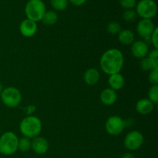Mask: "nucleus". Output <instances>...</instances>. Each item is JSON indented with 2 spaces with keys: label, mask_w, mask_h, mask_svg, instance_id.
Wrapping results in <instances>:
<instances>
[{
  "label": "nucleus",
  "mask_w": 158,
  "mask_h": 158,
  "mask_svg": "<svg viewBox=\"0 0 158 158\" xmlns=\"http://www.w3.org/2000/svg\"><path fill=\"white\" fill-rule=\"evenodd\" d=\"M148 80L152 85H157L158 83V67L154 68L150 71Z\"/></svg>",
  "instance_id": "25"
},
{
  "label": "nucleus",
  "mask_w": 158,
  "mask_h": 158,
  "mask_svg": "<svg viewBox=\"0 0 158 158\" xmlns=\"http://www.w3.org/2000/svg\"><path fill=\"white\" fill-rule=\"evenodd\" d=\"M122 158H136L135 156L132 154V153H125L123 156H122Z\"/></svg>",
  "instance_id": "31"
},
{
  "label": "nucleus",
  "mask_w": 158,
  "mask_h": 158,
  "mask_svg": "<svg viewBox=\"0 0 158 158\" xmlns=\"http://www.w3.org/2000/svg\"><path fill=\"white\" fill-rule=\"evenodd\" d=\"M108 83H109L110 87L116 91L121 89L123 87L125 80L123 76L119 73L110 75L109 79H108Z\"/></svg>",
  "instance_id": "16"
},
{
  "label": "nucleus",
  "mask_w": 158,
  "mask_h": 158,
  "mask_svg": "<svg viewBox=\"0 0 158 158\" xmlns=\"http://www.w3.org/2000/svg\"><path fill=\"white\" fill-rule=\"evenodd\" d=\"M158 28L156 27L153 33L151 35V43L154 46V49H158V34H157Z\"/></svg>",
  "instance_id": "28"
},
{
  "label": "nucleus",
  "mask_w": 158,
  "mask_h": 158,
  "mask_svg": "<svg viewBox=\"0 0 158 158\" xmlns=\"http://www.w3.org/2000/svg\"><path fill=\"white\" fill-rule=\"evenodd\" d=\"M19 138L13 132L8 131L0 137V153L4 155H12L18 151Z\"/></svg>",
  "instance_id": "3"
},
{
  "label": "nucleus",
  "mask_w": 158,
  "mask_h": 158,
  "mask_svg": "<svg viewBox=\"0 0 158 158\" xmlns=\"http://www.w3.org/2000/svg\"><path fill=\"white\" fill-rule=\"evenodd\" d=\"M31 149L37 154H44L49 150V142L44 137H35L31 140Z\"/></svg>",
  "instance_id": "12"
},
{
  "label": "nucleus",
  "mask_w": 158,
  "mask_h": 158,
  "mask_svg": "<svg viewBox=\"0 0 158 158\" xmlns=\"http://www.w3.org/2000/svg\"><path fill=\"white\" fill-rule=\"evenodd\" d=\"M50 3L56 10L63 11L67 7L68 0H50Z\"/></svg>",
  "instance_id": "22"
},
{
  "label": "nucleus",
  "mask_w": 158,
  "mask_h": 158,
  "mask_svg": "<svg viewBox=\"0 0 158 158\" xmlns=\"http://www.w3.org/2000/svg\"><path fill=\"white\" fill-rule=\"evenodd\" d=\"M154 103L150 100L146 98L141 99L138 100L136 103V110L137 113L142 115H147L149 114L154 110Z\"/></svg>",
  "instance_id": "14"
},
{
  "label": "nucleus",
  "mask_w": 158,
  "mask_h": 158,
  "mask_svg": "<svg viewBox=\"0 0 158 158\" xmlns=\"http://www.w3.org/2000/svg\"><path fill=\"white\" fill-rule=\"evenodd\" d=\"M123 19L126 22H133L137 19V14L136 11L133 10V9H127L124 12H123Z\"/></svg>",
  "instance_id": "24"
},
{
  "label": "nucleus",
  "mask_w": 158,
  "mask_h": 158,
  "mask_svg": "<svg viewBox=\"0 0 158 158\" xmlns=\"http://www.w3.org/2000/svg\"><path fill=\"white\" fill-rule=\"evenodd\" d=\"M148 57L151 60V61L156 66H158V49H154L151 52L148 53Z\"/></svg>",
  "instance_id": "27"
},
{
  "label": "nucleus",
  "mask_w": 158,
  "mask_h": 158,
  "mask_svg": "<svg viewBox=\"0 0 158 158\" xmlns=\"http://www.w3.org/2000/svg\"><path fill=\"white\" fill-rule=\"evenodd\" d=\"M31 149V140L28 137H23L19 139L18 150L21 152H27Z\"/></svg>",
  "instance_id": "19"
},
{
  "label": "nucleus",
  "mask_w": 158,
  "mask_h": 158,
  "mask_svg": "<svg viewBox=\"0 0 158 158\" xmlns=\"http://www.w3.org/2000/svg\"><path fill=\"white\" fill-rule=\"evenodd\" d=\"M131 51L132 55L137 59L147 57L149 52V46L143 41H135L131 44Z\"/></svg>",
  "instance_id": "10"
},
{
  "label": "nucleus",
  "mask_w": 158,
  "mask_h": 158,
  "mask_svg": "<svg viewBox=\"0 0 158 158\" xmlns=\"http://www.w3.org/2000/svg\"><path fill=\"white\" fill-rule=\"evenodd\" d=\"M127 123L119 116H111L106 120L105 129L106 132L112 136H118L124 131Z\"/></svg>",
  "instance_id": "7"
},
{
  "label": "nucleus",
  "mask_w": 158,
  "mask_h": 158,
  "mask_svg": "<svg viewBox=\"0 0 158 158\" xmlns=\"http://www.w3.org/2000/svg\"><path fill=\"white\" fill-rule=\"evenodd\" d=\"M106 30L109 33L112 34V35H118L119 32L122 30L121 26L117 22H111V23H108L107 27H106Z\"/></svg>",
  "instance_id": "23"
},
{
  "label": "nucleus",
  "mask_w": 158,
  "mask_h": 158,
  "mask_svg": "<svg viewBox=\"0 0 158 158\" xmlns=\"http://www.w3.org/2000/svg\"><path fill=\"white\" fill-rule=\"evenodd\" d=\"M70 2L72 3L73 5L76 6H82L83 4H84L85 2H86V0H69Z\"/></svg>",
  "instance_id": "30"
},
{
  "label": "nucleus",
  "mask_w": 158,
  "mask_h": 158,
  "mask_svg": "<svg viewBox=\"0 0 158 158\" xmlns=\"http://www.w3.org/2000/svg\"><path fill=\"white\" fill-rule=\"evenodd\" d=\"M100 101L106 106H111L114 104L117 100V92L111 88L103 89L100 96Z\"/></svg>",
  "instance_id": "13"
},
{
  "label": "nucleus",
  "mask_w": 158,
  "mask_h": 158,
  "mask_svg": "<svg viewBox=\"0 0 158 158\" xmlns=\"http://www.w3.org/2000/svg\"><path fill=\"white\" fill-rule=\"evenodd\" d=\"M100 73L95 68H89L83 74V80L89 86H94L100 80Z\"/></svg>",
  "instance_id": "15"
},
{
  "label": "nucleus",
  "mask_w": 158,
  "mask_h": 158,
  "mask_svg": "<svg viewBox=\"0 0 158 158\" xmlns=\"http://www.w3.org/2000/svg\"><path fill=\"white\" fill-rule=\"evenodd\" d=\"M157 12V6L154 0H140L136 8L137 15L145 19H151L155 17Z\"/></svg>",
  "instance_id": "6"
},
{
  "label": "nucleus",
  "mask_w": 158,
  "mask_h": 158,
  "mask_svg": "<svg viewBox=\"0 0 158 158\" xmlns=\"http://www.w3.org/2000/svg\"><path fill=\"white\" fill-rule=\"evenodd\" d=\"M42 127L41 120L39 117L31 115L26 117L20 122L19 130L23 137L32 139L40 135Z\"/></svg>",
  "instance_id": "2"
},
{
  "label": "nucleus",
  "mask_w": 158,
  "mask_h": 158,
  "mask_svg": "<svg viewBox=\"0 0 158 158\" xmlns=\"http://www.w3.org/2000/svg\"><path fill=\"white\" fill-rule=\"evenodd\" d=\"M57 20H58V15H57L56 12L50 10L46 11L45 12L41 21H43V24L46 25V26H52L56 23Z\"/></svg>",
  "instance_id": "18"
},
{
  "label": "nucleus",
  "mask_w": 158,
  "mask_h": 158,
  "mask_svg": "<svg viewBox=\"0 0 158 158\" xmlns=\"http://www.w3.org/2000/svg\"><path fill=\"white\" fill-rule=\"evenodd\" d=\"M46 12V5L43 0H29L25 7L27 19L35 23L41 21Z\"/></svg>",
  "instance_id": "4"
},
{
  "label": "nucleus",
  "mask_w": 158,
  "mask_h": 158,
  "mask_svg": "<svg viewBox=\"0 0 158 158\" xmlns=\"http://www.w3.org/2000/svg\"><path fill=\"white\" fill-rule=\"evenodd\" d=\"M120 5L127 10V9H132L137 4L136 0H119Z\"/></svg>",
  "instance_id": "26"
},
{
  "label": "nucleus",
  "mask_w": 158,
  "mask_h": 158,
  "mask_svg": "<svg viewBox=\"0 0 158 158\" xmlns=\"http://www.w3.org/2000/svg\"><path fill=\"white\" fill-rule=\"evenodd\" d=\"M35 111V106L34 105H29L26 108V114L27 116H31Z\"/></svg>",
  "instance_id": "29"
},
{
  "label": "nucleus",
  "mask_w": 158,
  "mask_h": 158,
  "mask_svg": "<svg viewBox=\"0 0 158 158\" xmlns=\"http://www.w3.org/2000/svg\"><path fill=\"white\" fill-rule=\"evenodd\" d=\"M124 63L123 55L117 49H110L102 55L100 60V66L104 73L107 75L119 73Z\"/></svg>",
  "instance_id": "1"
},
{
  "label": "nucleus",
  "mask_w": 158,
  "mask_h": 158,
  "mask_svg": "<svg viewBox=\"0 0 158 158\" xmlns=\"http://www.w3.org/2000/svg\"><path fill=\"white\" fill-rule=\"evenodd\" d=\"M135 35L130 29H123L118 33V40L123 45H131L134 42Z\"/></svg>",
  "instance_id": "17"
},
{
  "label": "nucleus",
  "mask_w": 158,
  "mask_h": 158,
  "mask_svg": "<svg viewBox=\"0 0 158 158\" xmlns=\"http://www.w3.org/2000/svg\"><path fill=\"white\" fill-rule=\"evenodd\" d=\"M140 67L143 71H151L154 68H157L158 66H156L151 61L148 57H145V58L141 59V61L140 62Z\"/></svg>",
  "instance_id": "20"
},
{
  "label": "nucleus",
  "mask_w": 158,
  "mask_h": 158,
  "mask_svg": "<svg viewBox=\"0 0 158 158\" xmlns=\"http://www.w3.org/2000/svg\"><path fill=\"white\" fill-rule=\"evenodd\" d=\"M148 100H151L153 103H158V86L152 85L148 90Z\"/></svg>",
  "instance_id": "21"
},
{
  "label": "nucleus",
  "mask_w": 158,
  "mask_h": 158,
  "mask_svg": "<svg viewBox=\"0 0 158 158\" xmlns=\"http://www.w3.org/2000/svg\"><path fill=\"white\" fill-rule=\"evenodd\" d=\"M37 29H38V26H37L36 23L29 19H26L20 23V33L26 38L33 36L36 33Z\"/></svg>",
  "instance_id": "11"
},
{
  "label": "nucleus",
  "mask_w": 158,
  "mask_h": 158,
  "mask_svg": "<svg viewBox=\"0 0 158 158\" xmlns=\"http://www.w3.org/2000/svg\"><path fill=\"white\" fill-rule=\"evenodd\" d=\"M3 89H4V88H3V85H2V83L0 82V94H2V92Z\"/></svg>",
  "instance_id": "32"
},
{
  "label": "nucleus",
  "mask_w": 158,
  "mask_h": 158,
  "mask_svg": "<svg viewBox=\"0 0 158 158\" xmlns=\"http://www.w3.org/2000/svg\"><path fill=\"white\" fill-rule=\"evenodd\" d=\"M155 28L152 20L142 19L137 25V32L140 36L145 39L151 36Z\"/></svg>",
  "instance_id": "9"
},
{
  "label": "nucleus",
  "mask_w": 158,
  "mask_h": 158,
  "mask_svg": "<svg viewBox=\"0 0 158 158\" xmlns=\"http://www.w3.org/2000/svg\"><path fill=\"white\" fill-rule=\"evenodd\" d=\"M143 143V136L140 131H132L128 133L123 140L125 148L131 151L138 150Z\"/></svg>",
  "instance_id": "8"
},
{
  "label": "nucleus",
  "mask_w": 158,
  "mask_h": 158,
  "mask_svg": "<svg viewBox=\"0 0 158 158\" xmlns=\"http://www.w3.org/2000/svg\"><path fill=\"white\" fill-rule=\"evenodd\" d=\"M1 100L5 106L9 108H15L22 101V94L17 88L9 86L5 88L0 94Z\"/></svg>",
  "instance_id": "5"
}]
</instances>
